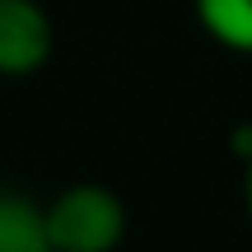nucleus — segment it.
Masks as SVG:
<instances>
[{"instance_id":"3","label":"nucleus","mask_w":252,"mask_h":252,"mask_svg":"<svg viewBox=\"0 0 252 252\" xmlns=\"http://www.w3.org/2000/svg\"><path fill=\"white\" fill-rule=\"evenodd\" d=\"M0 252H52L42 201L0 187Z\"/></svg>"},{"instance_id":"2","label":"nucleus","mask_w":252,"mask_h":252,"mask_svg":"<svg viewBox=\"0 0 252 252\" xmlns=\"http://www.w3.org/2000/svg\"><path fill=\"white\" fill-rule=\"evenodd\" d=\"M52 19L37 0H0V75L24 80L52 61Z\"/></svg>"},{"instance_id":"1","label":"nucleus","mask_w":252,"mask_h":252,"mask_svg":"<svg viewBox=\"0 0 252 252\" xmlns=\"http://www.w3.org/2000/svg\"><path fill=\"white\" fill-rule=\"evenodd\" d=\"M52 252H112L126 234V206L103 182H70L42 201Z\"/></svg>"},{"instance_id":"5","label":"nucleus","mask_w":252,"mask_h":252,"mask_svg":"<svg viewBox=\"0 0 252 252\" xmlns=\"http://www.w3.org/2000/svg\"><path fill=\"white\" fill-rule=\"evenodd\" d=\"M243 210L252 220V150H243Z\"/></svg>"},{"instance_id":"4","label":"nucleus","mask_w":252,"mask_h":252,"mask_svg":"<svg viewBox=\"0 0 252 252\" xmlns=\"http://www.w3.org/2000/svg\"><path fill=\"white\" fill-rule=\"evenodd\" d=\"M210 42L252 56V0H191Z\"/></svg>"}]
</instances>
